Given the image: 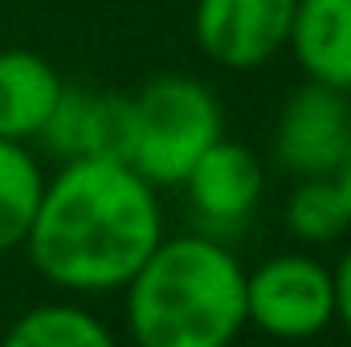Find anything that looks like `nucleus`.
Masks as SVG:
<instances>
[{"instance_id":"16","label":"nucleus","mask_w":351,"mask_h":347,"mask_svg":"<svg viewBox=\"0 0 351 347\" xmlns=\"http://www.w3.org/2000/svg\"><path fill=\"white\" fill-rule=\"evenodd\" d=\"M335 184H339V196H343V204L351 213V152H348V160L339 164V172H335Z\"/></svg>"},{"instance_id":"15","label":"nucleus","mask_w":351,"mask_h":347,"mask_svg":"<svg viewBox=\"0 0 351 347\" xmlns=\"http://www.w3.org/2000/svg\"><path fill=\"white\" fill-rule=\"evenodd\" d=\"M331 282H335V315L343 319V327H348V335H351V250L343 254L339 270L331 274Z\"/></svg>"},{"instance_id":"9","label":"nucleus","mask_w":351,"mask_h":347,"mask_svg":"<svg viewBox=\"0 0 351 347\" xmlns=\"http://www.w3.org/2000/svg\"><path fill=\"white\" fill-rule=\"evenodd\" d=\"M58 70L33 49H0V139H37L58 94Z\"/></svg>"},{"instance_id":"7","label":"nucleus","mask_w":351,"mask_h":347,"mask_svg":"<svg viewBox=\"0 0 351 347\" xmlns=\"http://www.w3.org/2000/svg\"><path fill=\"white\" fill-rule=\"evenodd\" d=\"M192 213L204 229H241L262 200V164L250 147L225 135L184 176Z\"/></svg>"},{"instance_id":"13","label":"nucleus","mask_w":351,"mask_h":347,"mask_svg":"<svg viewBox=\"0 0 351 347\" xmlns=\"http://www.w3.org/2000/svg\"><path fill=\"white\" fill-rule=\"evenodd\" d=\"M82 156L131 164L135 156V98L131 94H90Z\"/></svg>"},{"instance_id":"10","label":"nucleus","mask_w":351,"mask_h":347,"mask_svg":"<svg viewBox=\"0 0 351 347\" xmlns=\"http://www.w3.org/2000/svg\"><path fill=\"white\" fill-rule=\"evenodd\" d=\"M41 192H45V176L41 164L29 156V147L16 139H0V254L25 246Z\"/></svg>"},{"instance_id":"14","label":"nucleus","mask_w":351,"mask_h":347,"mask_svg":"<svg viewBox=\"0 0 351 347\" xmlns=\"http://www.w3.org/2000/svg\"><path fill=\"white\" fill-rule=\"evenodd\" d=\"M86 106H90V94L86 90H74V86H62L45 127L37 131V139L49 147V156L58 160H82V139H86Z\"/></svg>"},{"instance_id":"3","label":"nucleus","mask_w":351,"mask_h":347,"mask_svg":"<svg viewBox=\"0 0 351 347\" xmlns=\"http://www.w3.org/2000/svg\"><path fill=\"white\" fill-rule=\"evenodd\" d=\"M221 139V106L184 74H160L135 94V156L131 168L156 184H184L192 164Z\"/></svg>"},{"instance_id":"12","label":"nucleus","mask_w":351,"mask_h":347,"mask_svg":"<svg viewBox=\"0 0 351 347\" xmlns=\"http://www.w3.org/2000/svg\"><path fill=\"white\" fill-rule=\"evenodd\" d=\"M286 225L302 241H335L351 225L335 176H306L286 200Z\"/></svg>"},{"instance_id":"6","label":"nucleus","mask_w":351,"mask_h":347,"mask_svg":"<svg viewBox=\"0 0 351 347\" xmlns=\"http://www.w3.org/2000/svg\"><path fill=\"white\" fill-rule=\"evenodd\" d=\"M294 0H196V45L229 66L254 70L269 62L290 37Z\"/></svg>"},{"instance_id":"5","label":"nucleus","mask_w":351,"mask_h":347,"mask_svg":"<svg viewBox=\"0 0 351 347\" xmlns=\"http://www.w3.org/2000/svg\"><path fill=\"white\" fill-rule=\"evenodd\" d=\"M278 164L294 176H335L351 152V110L343 102V90H331L323 82L298 86L274 131Z\"/></svg>"},{"instance_id":"8","label":"nucleus","mask_w":351,"mask_h":347,"mask_svg":"<svg viewBox=\"0 0 351 347\" xmlns=\"http://www.w3.org/2000/svg\"><path fill=\"white\" fill-rule=\"evenodd\" d=\"M286 45L311 82L351 90V0H294Z\"/></svg>"},{"instance_id":"2","label":"nucleus","mask_w":351,"mask_h":347,"mask_svg":"<svg viewBox=\"0 0 351 347\" xmlns=\"http://www.w3.org/2000/svg\"><path fill=\"white\" fill-rule=\"evenodd\" d=\"M123 290L139 347H229L245 327V270L200 233L160 241Z\"/></svg>"},{"instance_id":"1","label":"nucleus","mask_w":351,"mask_h":347,"mask_svg":"<svg viewBox=\"0 0 351 347\" xmlns=\"http://www.w3.org/2000/svg\"><path fill=\"white\" fill-rule=\"evenodd\" d=\"M164 241L152 184L131 164L70 160L41 192L25 250L62 290H119Z\"/></svg>"},{"instance_id":"4","label":"nucleus","mask_w":351,"mask_h":347,"mask_svg":"<svg viewBox=\"0 0 351 347\" xmlns=\"http://www.w3.org/2000/svg\"><path fill=\"white\" fill-rule=\"evenodd\" d=\"M335 319L331 270L302 254H286L245 274V323L274 339H311Z\"/></svg>"},{"instance_id":"11","label":"nucleus","mask_w":351,"mask_h":347,"mask_svg":"<svg viewBox=\"0 0 351 347\" xmlns=\"http://www.w3.org/2000/svg\"><path fill=\"white\" fill-rule=\"evenodd\" d=\"M0 347H119L114 335L82 307L45 302L21 315Z\"/></svg>"}]
</instances>
